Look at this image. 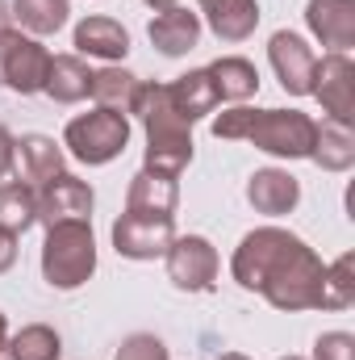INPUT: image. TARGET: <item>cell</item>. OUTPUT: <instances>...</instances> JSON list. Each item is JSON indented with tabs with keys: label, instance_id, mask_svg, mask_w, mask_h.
Wrapping results in <instances>:
<instances>
[{
	"label": "cell",
	"instance_id": "obj_1",
	"mask_svg": "<svg viewBox=\"0 0 355 360\" xmlns=\"http://www.w3.org/2000/svg\"><path fill=\"white\" fill-rule=\"evenodd\" d=\"M234 281L264 293L276 310H322L326 264L288 231L260 226L234 252Z\"/></svg>",
	"mask_w": 355,
	"mask_h": 360
},
{
	"label": "cell",
	"instance_id": "obj_2",
	"mask_svg": "<svg viewBox=\"0 0 355 360\" xmlns=\"http://www.w3.org/2000/svg\"><path fill=\"white\" fill-rule=\"evenodd\" d=\"M213 134L217 139H247L260 151L280 155V160H309L318 122L309 113H297V109H247V105H239V109H226L222 117H213Z\"/></svg>",
	"mask_w": 355,
	"mask_h": 360
},
{
	"label": "cell",
	"instance_id": "obj_3",
	"mask_svg": "<svg viewBox=\"0 0 355 360\" xmlns=\"http://www.w3.org/2000/svg\"><path fill=\"white\" fill-rule=\"evenodd\" d=\"M130 113H138L147 126V172L176 180L192 164V134H188L192 126L184 117H176V109L163 96V84H155V80L138 84Z\"/></svg>",
	"mask_w": 355,
	"mask_h": 360
},
{
	"label": "cell",
	"instance_id": "obj_4",
	"mask_svg": "<svg viewBox=\"0 0 355 360\" xmlns=\"http://www.w3.org/2000/svg\"><path fill=\"white\" fill-rule=\"evenodd\" d=\"M96 272V239L88 222H55L42 243V276L55 289H80Z\"/></svg>",
	"mask_w": 355,
	"mask_h": 360
},
{
	"label": "cell",
	"instance_id": "obj_5",
	"mask_svg": "<svg viewBox=\"0 0 355 360\" xmlns=\"http://www.w3.org/2000/svg\"><path fill=\"white\" fill-rule=\"evenodd\" d=\"M126 143H130V117L117 113V109H100V105L92 113L72 117L67 130H63V147L76 160H84V164H109V160H117L126 151Z\"/></svg>",
	"mask_w": 355,
	"mask_h": 360
},
{
	"label": "cell",
	"instance_id": "obj_6",
	"mask_svg": "<svg viewBox=\"0 0 355 360\" xmlns=\"http://www.w3.org/2000/svg\"><path fill=\"white\" fill-rule=\"evenodd\" d=\"M51 72V51L21 30H0V89L8 92H42Z\"/></svg>",
	"mask_w": 355,
	"mask_h": 360
},
{
	"label": "cell",
	"instance_id": "obj_7",
	"mask_svg": "<svg viewBox=\"0 0 355 360\" xmlns=\"http://www.w3.org/2000/svg\"><path fill=\"white\" fill-rule=\"evenodd\" d=\"M176 239V218L172 214H147V210H126L113 222V248L126 260H155L172 248Z\"/></svg>",
	"mask_w": 355,
	"mask_h": 360
},
{
	"label": "cell",
	"instance_id": "obj_8",
	"mask_svg": "<svg viewBox=\"0 0 355 360\" xmlns=\"http://www.w3.org/2000/svg\"><path fill=\"white\" fill-rule=\"evenodd\" d=\"M309 96L322 101V109L330 113V122L351 126L355 117V63L347 55H326L314 63V80H309Z\"/></svg>",
	"mask_w": 355,
	"mask_h": 360
},
{
	"label": "cell",
	"instance_id": "obj_9",
	"mask_svg": "<svg viewBox=\"0 0 355 360\" xmlns=\"http://www.w3.org/2000/svg\"><path fill=\"white\" fill-rule=\"evenodd\" d=\"M168 256V276L176 289H188V293H209L213 281H217V252L209 239L201 235H184V239H172V248L163 252Z\"/></svg>",
	"mask_w": 355,
	"mask_h": 360
},
{
	"label": "cell",
	"instance_id": "obj_10",
	"mask_svg": "<svg viewBox=\"0 0 355 360\" xmlns=\"http://www.w3.org/2000/svg\"><path fill=\"white\" fill-rule=\"evenodd\" d=\"M34 193H38V222H46V226H55V222H88L92 218V188L72 172L51 176Z\"/></svg>",
	"mask_w": 355,
	"mask_h": 360
},
{
	"label": "cell",
	"instance_id": "obj_11",
	"mask_svg": "<svg viewBox=\"0 0 355 360\" xmlns=\"http://www.w3.org/2000/svg\"><path fill=\"white\" fill-rule=\"evenodd\" d=\"M267 55H272V68H276V76H280L284 92H293V96H305V92H309L314 63H318V59H314V51L305 46V38H301V34H293V30L272 34Z\"/></svg>",
	"mask_w": 355,
	"mask_h": 360
},
{
	"label": "cell",
	"instance_id": "obj_12",
	"mask_svg": "<svg viewBox=\"0 0 355 360\" xmlns=\"http://www.w3.org/2000/svg\"><path fill=\"white\" fill-rule=\"evenodd\" d=\"M305 21L335 55H347L355 46V0H309Z\"/></svg>",
	"mask_w": 355,
	"mask_h": 360
},
{
	"label": "cell",
	"instance_id": "obj_13",
	"mask_svg": "<svg viewBox=\"0 0 355 360\" xmlns=\"http://www.w3.org/2000/svg\"><path fill=\"white\" fill-rule=\"evenodd\" d=\"M13 168H17L21 184L38 188V184H46L51 176L63 172V147L55 139H46V134H25L17 143V151H13Z\"/></svg>",
	"mask_w": 355,
	"mask_h": 360
},
{
	"label": "cell",
	"instance_id": "obj_14",
	"mask_svg": "<svg viewBox=\"0 0 355 360\" xmlns=\"http://www.w3.org/2000/svg\"><path fill=\"white\" fill-rule=\"evenodd\" d=\"M147 34H151V42H155L163 55H188V51L201 42V17L176 4V8L155 13V21L147 25Z\"/></svg>",
	"mask_w": 355,
	"mask_h": 360
},
{
	"label": "cell",
	"instance_id": "obj_15",
	"mask_svg": "<svg viewBox=\"0 0 355 360\" xmlns=\"http://www.w3.org/2000/svg\"><path fill=\"white\" fill-rule=\"evenodd\" d=\"M247 201H251L260 214L280 218V214H288V210L301 201V184H297V176H288V172H280V168H264V172H255L251 184H247Z\"/></svg>",
	"mask_w": 355,
	"mask_h": 360
},
{
	"label": "cell",
	"instance_id": "obj_16",
	"mask_svg": "<svg viewBox=\"0 0 355 360\" xmlns=\"http://www.w3.org/2000/svg\"><path fill=\"white\" fill-rule=\"evenodd\" d=\"M201 8L209 17V30L222 42H243L260 25V4L255 0H201Z\"/></svg>",
	"mask_w": 355,
	"mask_h": 360
},
{
	"label": "cell",
	"instance_id": "obj_17",
	"mask_svg": "<svg viewBox=\"0 0 355 360\" xmlns=\"http://www.w3.org/2000/svg\"><path fill=\"white\" fill-rule=\"evenodd\" d=\"M163 96H168V105L176 109V117H184L188 126H192L196 117L213 113V105H217V92H213V80H209L205 68L180 76V80H172V84H163Z\"/></svg>",
	"mask_w": 355,
	"mask_h": 360
},
{
	"label": "cell",
	"instance_id": "obj_18",
	"mask_svg": "<svg viewBox=\"0 0 355 360\" xmlns=\"http://www.w3.org/2000/svg\"><path fill=\"white\" fill-rule=\"evenodd\" d=\"M76 51L92 55V59H126L130 34L113 17H88V21L76 25Z\"/></svg>",
	"mask_w": 355,
	"mask_h": 360
},
{
	"label": "cell",
	"instance_id": "obj_19",
	"mask_svg": "<svg viewBox=\"0 0 355 360\" xmlns=\"http://www.w3.org/2000/svg\"><path fill=\"white\" fill-rule=\"evenodd\" d=\"M59 105H76L92 92V72L80 55H51V72H46V89Z\"/></svg>",
	"mask_w": 355,
	"mask_h": 360
},
{
	"label": "cell",
	"instance_id": "obj_20",
	"mask_svg": "<svg viewBox=\"0 0 355 360\" xmlns=\"http://www.w3.org/2000/svg\"><path fill=\"white\" fill-rule=\"evenodd\" d=\"M205 72H209V80H213L217 101H247V96L260 92V72H255V63H247V59H239V55L217 59V63H209Z\"/></svg>",
	"mask_w": 355,
	"mask_h": 360
},
{
	"label": "cell",
	"instance_id": "obj_21",
	"mask_svg": "<svg viewBox=\"0 0 355 360\" xmlns=\"http://www.w3.org/2000/svg\"><path fill=\"white\" fill-rule=\"evenodd\" d=\"M314 164H322L326 172H343L355 164V134L351 126L343 122H322L318 134H314V151H309Z\"/></svg>",
	"mask_w": 355,
	"mask_h": 360
},
{
	"label": "cell",
	"instance_id": "obj_22",
	"mask_svg": "<svg viewBox=\"0 0 355 360\" xmlns=\"http://www.w3.org/2000/svg\"><path fill=\"white\" fill-rule=\"evenodd\" d=\"M176 180L159 176V172H138L130 180V193H126V210H147V214H176Z\"/></svg>",
	"mask_w": 355,
	"mask_h": 360
},
{
	"label": "cell",
	"instance_id": "obj_23",
	"mask_svg": "<svg viewBox=\"0 0 355 360\" xmlns=\"http://www.w3.org/2000/svg\"><path fill=\"white\" fill-rule=\"evenodd\" d=\"M34 222H38V193L21 180H4L0 184V231L25 235Z\"/></svg>",
	"mask_w": 355,
	"mask_h": 360
},
{
	"label": "cell",
	"instance_id": "obj_24",
	"mask_svg": "<svg viewBox=\"0 0 355 360\" xmlns=\"http://www.w3.org/2000/svg\"><path fill=\"white\" fill-rule=\"evenodd\" d=\"M134 92H138V76H130L126 68H100V72H92V92L88 96H96L100 109L130 113Z\"/></svg>",
	"mask_w": 355,
	"mask_h": 360
},
{
	"label": "cell",
	"instance_id": "obj_25",
	"mask_svg": "<svg viewBox=\"0 0 355 360\" xmlns=\"http://www.w3.org/2000/svg\"><path fill=\"white\" fill-rule=\"evenodd\" d=\"M72 0H13V17L29 34H55L67 25Z\"/></svg>",
	"mask_w": 355,
	"mask_h": 360
},
{
	"label": "cell",
	"instance_id": "obj_26",
	"mask_svg": "<svg viewBox=\"0 0 355 360\" xmlns=\"http://www.w3.org/2000/svg\"><path fill=\"white\" fill-rule=\"evenodd\" d=\"M8 360H59V335L42 323L8 335Z\"/></svg>",
	"mask_w": 355,
	"mask_h": 360
},
{
	"label": "cell",
	"instance_id": "obj_27",
	"mask_svg": "<svg viewBox=\"0 0 355 360\" xmlns=\"http://www.w3.org/2000/svg\"><path fill=\"white\" fill-rule=\"evenodd\" d=\"M355 302V260L339 256L322 281V310H347Z\"/></svg>",
	"mask_w": 355,
	"mask_h": 360
},
{
	"label": "cell",
	"instance_id": "obj_28",
	"mask_svg": "<svg viewBox=\"0 0 355 360\" xmlns=\"http://www.w3.org/2000/svg\"><path fill=\"white\" fill-rule=\"evenodd\" d=\"M113 360H168V348H163V340H155V335H130L121 348H117V356Z\"/></svg>",
	"mask_w": 355,
	"mask_h": 360
},
{
	"label": "cell",
	"instance_id": "obj_29",
	"mask_svg": "<svg viewBox=\"0 0 355 360\" xmlns=\"http://www.w3.org/2000/svg\"><path fill=\"white\" fill-rule=\"evenodd\" d=\"M314 360H355V340L347 331H326L314 344Z\"/></svg>",
	"mask_w": 355,
	"mask_h": 360
},
{
	"label": "cell",
	"instance_id": "obj_30",
	"mask_svg": "<svg viewBox=\"0 0 355 360\" xmlns=\"http://www.w3.org/2000/svg\"><path fill=\"white\" fill-rule=\"evenodd\" d=\"M13 151H17V139H13V134L0 126V180L13 172Z\"/></svg>",
	"mask_w": 355,
	"mask_h": 360
},
{
	"label": "cell",
	"instance_id": "obj_31",
	"mask_svg": "<svg viewBox=\"0 0 355 360\" xmlns=\"http://www.w3.org/2000/svg\"><path fill=\"white\" fill-rule=\"evenodd\" d=\"M13 264H17V235L0 231V272H8Z\"/></svg>",
	"mask_w": 355,
	"mask_h": 360
},
{
	"label": "cell",
	"instance_id": "obj_32",
	"mask_svg": "<svg viewBox=\"0 0 355 360\" xmlns=\"http://www.w3.org/2000/svg\"><path fill=\"white\" fill-rule=\"evenodd\" d=\"M0 352H8V323H4V314H0Z\"/></svg>",
	"mask_w": 355,
	"mask_h": 360
},
{
	"label": "cell",
	"instance_id": "obj_33",
	"mask_svg": "<svg viewBox=\"0 0 355 360\" xmlns=\"http://www.w3.org/2000/svg\"><path fill=\"white\" fill-rule=\"evenodd\" d=\"M147 4H151V8H159V13H163V8H176L180 0H147Z\"/></svg>",
	"mask_w": 355,
	"mask_h": 360
},
{
	"label": "cell",
	"instance_id": "obj_34",
	"mask_svg": "<svg viewBox=\"0 0 355 360\" xmlns=\"http://www.w3.org/2000/svg\"><path fill=\"white\" fill-rule=\"evenodd\" d=\"M8 17H13V13H8V4L0 0V30H8Z\"/></svg>",
	"mask_w": 355,
	"mask_h": 360
},
{
	"label": "cell",
	"instance_id": "obj_35",
	"mask_svg": "<svg viewBox=\"0 0 355 360\" xmlns=\"http://www.w3.org/2000/svg\"><path fill=\"white\" fill-rule=\"evenodd\" d=\"M222 360H247V356H243V352H226Z\"/></svg>",
	"mask_w": 355,
	"mask_h": 360
},
{
	"label": "cell",
	"instance_id": "obj_36",
	"mask_svg": "<svg viewBox=\"0 0 355 360\" xmlns=\"http://www.w3.org/2000/svg\"><path fill=\"white\" fill-rule=\"evenodd\" d=\"M280 360H301V356H280Z\"/></svg>",
	"mask_w": 355,
	"mask_h": 360
},
{
	"label": "cell",
	"instance_id": "obj_37",
	"mask_svg": "<svg viewBox=\"0 0 355 360\" xmlns=\"http://www.w3.org/2000/svg\"><path fill=\"white\" fill-rule=\"evenodd\" d=\"M0 360H4V352H0Z\"/></svg>",
	"mask_w": 355,
	"mask_h": 360
}]
</instances>
